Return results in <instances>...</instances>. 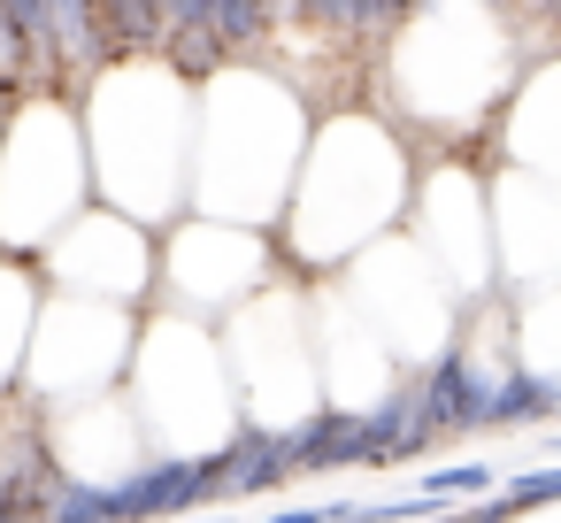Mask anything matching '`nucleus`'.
I'll list each match as a JSON object with an SVG mask.
<instances>
[{
	"label": "nucleus",
	"instance_id": "f03ea898",
	"mask_svg": "<svg viewBox=\"0 0 561 523\" xmlns=\"http://www.w3.org/2000/svg\"><path fill=\"white\" fill-rule=\"evenodd\" d=\"M285 477H293V462H285V431H277V423H239V431L208 454V485H216V500L270 492V485H285Z\"/></svg>",
	"mask_w": 561,
	"mask_h": 523
},
{
	"label": "nucleus",
	"instance_id": "f257e3e1",
	"mask_svg": "<svg viewBox=\"0 0 561 523\" xmlns=\"http://www.w3.org/2000/svg\"><path fill=\"white\" fill-rule=\"evenodd\" d=\"M216 500L208 454H154L108 485V523H185V508Z\"/></svg>",
	"mask_w": 561,
	"mask_h": 523
},
{
	"label": "nucleus",
	"instance_id": "7ed1b4c3",
	"mask_svg": "<svg viewBox=\"0 0 561 523\" xmlns=\"http://www.w3.org/2000/svg\"><path fill=\"white\" fill-rule=\"evenodd\" d=\"M47 523H108V485H85V477H62V469H55Z\"/></svg>",
	"mask_w": 561,
	"mask_h": 523
},
{
	"label": "nucleus",
	"instance_id": "20e7f679",
	"mask_svg": "<svg viewBox=\"0 0 561 523\" xmlns=\"http://www.w3.org/2000/svg\"><path fill=\"white\" fill-rule=\"evenodd\" d=\"M270 523H339V500H331V508H277Z\"/></svg>",
	"mask_w": 561,
	"mask_h": 523
}]
</instances>
